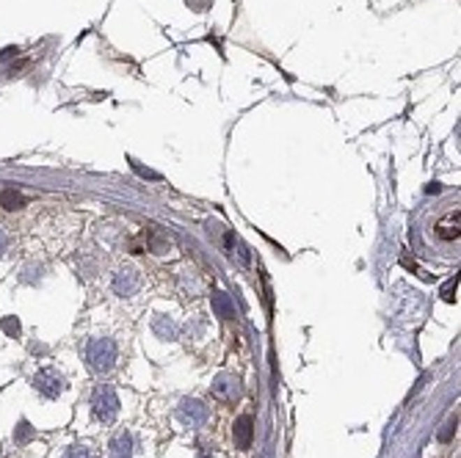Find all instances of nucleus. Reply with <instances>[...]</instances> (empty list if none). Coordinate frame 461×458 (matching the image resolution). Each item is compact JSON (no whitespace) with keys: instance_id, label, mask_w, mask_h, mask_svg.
<instances>
[{"instance_id":"nucleus-1","label":"nucleus","mask_w":461,"mask_h":458,"mask_svg":"<svg viewBox=\"0 0 461 458\" xmlns=\"http://www.w3.org/2000/svg\"><path fill=\"white\" fill-rule=\"evenodd\" d=\"M86 362L94 373H111L116 364V343L103 337V340H92L86 345Z\"/></svg>"},{"instance_id":"nucleus-7","label":"nucleus","mask_w":461,"mask_h":458,"mask_svg":"<svg viewBox=\"0 0 461 458\" xmlns=\"http://www.w3.org/2000/svg\"><path fill=\"white\" fill-rule=\"evenodd\" d=\"M251 439H254V422H251L249 414H243V417L235 420V445H237V450H249Z\"/></svg>"},{"instance_id":"nucleus-3","label":"nucleus","mask_w":461,"mask_h":458,"mask_svg":"<svg viewBox=\"0 0 461 458\" xmlns=\"http://www.w3.org/2000/svg\"><path fill=\"white\" fill-rule=\"evenodd\" d=\"M34 390L45 398H58L64 392V376H58L53 367H42L36 376H34Z\"/></svg>"},{"instance_id":"nucleus-17","label":"nucleus","mask_w":461,"mask_h":458,"mask_svg":"<svg viewBox=\"0 0 461 458\" xmlns=\"http://www.w3.org/2000/svg\"><path fill=\"white\" fill-rule=\"evenodd\" d=\"M17 53H20L17 47H6V50L0 53V61H6V58H14V56H17Z\"/></svg>"},{"instance_id":"nucleus-12","label":"nucleus","mask_w":461,"mask_h":458,"mask_svg":"<svg viewBox=\"0 0 461 458\" xmlns=\"http://www.w3.org/2000/svg\"><path fill=\"white\" fill-rule=\"evenodd\" d=\"M155 334H158V337H163V340H177L180 329L174 326L172 320H166V318H158V320H155Z\"/></svg>"},{"instance_id":"nucleus-16","label":"nucleus","mask_w":461,"mask_h":458,"mask_svg":"<svg viewBox=\"0 0 461 458\" xmlns=\"http://www.w3.org/2000/svg\"><path fill=\"white\" fill-rule=\"evenodd\" d=\"M456 287H459V276H456V279H451L448 285L442 287V298H445V301H456V295H453V293H456Z\"/></svg>"},{"instance_id":"nucleus-10","label":"nucleus","mask_w":461,"mask_h":458,"mask_svg":"<svg viewBox=\"0 0 461 458\" xmlns=\"http://www.w3.org/2000/svg\"><path fill=\"white\" fill-rule=\"evenodd\" d=\"M111 456L114 458H133V436L130 434H119L111 442Z\"/></svg>"},{"instance_id":"nucleus-13","label":"nucleus","mask_w":461,"mask_h":458,"mask_svg":"<svg viewBox=\"0 0 461 458\" xmlns=\"http://www.w3.org/2000/svg\"><path fill=\"white\" fill-rule=\"evenodd\" d=\"M34 434H36V431L31 428V422H28V420H20V425L14 428V442H17V445H28V442L34 439Z\"/></svg>"},{"instance_id":"nucleus-6","label":"nucleus","mask_w":461,"mask_h":458,"mask_svg":"<svg viewBox=\"0 0 461 458\" xmlns=\"http://www.w3.org/2000/svg\"><path fill=\"white\" fill-rule=\"evenodd\" d=\"M138 287H141V276H138V271H136V268H122V271H116V276H114V293L116 295L130 298L133 293H138Z\"/></svg>"},{"instance_id":"nucleus-8","label":"nucleus","mask_w":461,"mask_h":458,"mask_svg":"<svg viewBox=\"0 0 461 458\" xmlns=\"http://www.w3.org/2000/svg\"><path fill=\"white\" fill-rule=\"evenodd\" d=\"M437 235H439L442 240H456V237H459V210H451L448 219L437 224Z\"/></svg>"},{"instance_id":"nucleus-14","label":"nucleus","mask_w":461,"mask_h":458,"mask_svg":"<svg viewBox=\"0 0 461 458\" xmlns=\"http://www.w3.org/2000/svg\"><path fill=\"white\" fill-rule=\"evenodd\" d=\"M64 458H94V453H92L86 445H72V448L64 453Z\"/></svg>"},{"instance_id":"nucleus-11","label":"nucleus","mask_w":461,"mask_h":458,"mask_svg":"<svg viewBox=\"0 0 461 458\" xmlns=\"http://www.w3.org/2000/svg\"><path fill=\"white\" fill-rule=\"evenodd\" d=\"M0 207L3 210H22L25 207V196L20 191H14V188H6L0 193Z\"/></svg>"},{"instance_id":"nucleus-5","label":"nucleus","mask_w":461,"mask_h":458,"mask_svg":"<svg viewBox=\"0 0 461 458\" xmlns=\"http://www.w3.org/2000/svg\"><path fill=\"white\" fill-rule=\"evenodd\" d=\"M180 420L185 422V425H191V428H199V425H205L207 422V417H210V411H207V406L199 401H182L180 406Z\"/></svg>"},{"instance_id":"nucleus-18","label":"nucleus","mask_w":461,"mask_h":458,"mask_svg":"<svg viewBox=\"0 0 461 458\" xmlns=\"http://www.w3.org/2000/svg\"><path fill=\"white\" fill-rule=\"evenodd\" d=\"M6 246H8V235H6L3 229H0V254L6 251Z\"/></svg>"},{"instance_id":"nucleus-4","label":"nucleus","mask_w":461,"mask_h":458,"mask_svg":"<svg viewBox=\"0 0 461 458\" xmlns=\"http://www.w3.org/2000/svg\"><path fill=\"white\" fill-rule=\"evenodd\" d=\"M213 398L216 401H224V403H235L240 401V395H243V387H240V378L237 376H232V373H221V376H216V381H213Z\"/></svg>"},{"instance_id":"nucleus-2","label":"nucleus","mask_w":461,"mask_h":458,"mask_svg":"<svg viewBox=\"0 0 461 458\" xmlns=\"http://www.w3.org/2000/svg\"><path fill=\"white\" fill-rule=\"evenodd\" d=\"M92 414L100 422H111L116 414H119V395L114 392V387L100 384L94 390V395H92Z\"/></svg>"},{"instance_id":"nucleus-9","label":"nucleus","mask_w":461,"mask_h":458,"mask_svg":"<svg viewBox=\"0 0 461 458\" xmlns=\"http://www.w3.org/2000/svg\"><path fill=\"white\" fill-rule=\"evenodd\" d=\"M210 304H213V312H216L219 318H224V320H232V318H235V304H232V298L227 293H213Z\"/></svg>"},{"instance_id":"nucleus-15","label":"nucleus","mask_w":461,"mask_h":458,"mask_svg":"<svg viewBox=\"0 0 461 458\" xmlns=\"http://www.w3.org/2000/svg\"><path fill=\"white\" fill-rule=\"evenodd\" d=\"M0 326H3V332H6L8 337H17V334L22 332V326H20V320H17V318H3V323H0Z\"/></svg>"}]
</instances>
